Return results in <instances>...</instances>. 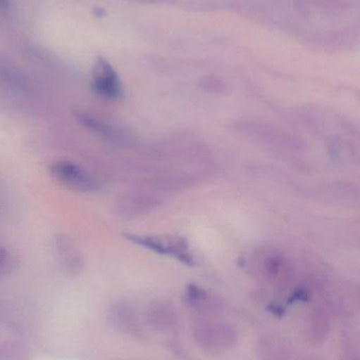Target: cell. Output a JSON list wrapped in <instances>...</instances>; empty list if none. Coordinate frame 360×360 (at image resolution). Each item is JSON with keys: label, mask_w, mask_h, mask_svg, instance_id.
<instances>
[{"label": "cell", "mask_w": 360, "mask_h": 360, "mask_svg": "<svg viewBox=\"0 0 360 360\" xmlns=\"http://www.w3.org/2000/svg\"><path fill=\"white\" fill-rule=\"evenodd\" d=\"M127 240L151 250L162 255H173L184 264H194V256L190 253L187 241L184 238L162 239L159 237L142 236V235L124 234Z\"/></svg>", "instance_id": "2"}, {"label": "cell", "mask_w": 360, "mask_h": 360, "mask_svg": "<svg viewBox=\"0 0 360 360\" xmlns=\"http://www.w3.org/2000/svg\"><path fill=\"white\" fill-rule=\"evenodd\" d=\"M27 350L17 342L0 344V360H27Z\"/></svg>", "instance_id": "7"}, {"label": "cell", "mask_w": 360, "mask_h": 360, "mask_svg": "<svg viewBox=\"0 0 360 360\" xmlns=\"http://www.w3.org/2000/svg\"><path fill=\"white\" fill-rule=\"evenodd\" d=\"M92 90L108 99H120L124 96L120 77L105 58L99 57L93 72Z\"/></svg>", "instance_id": "3"}, {"label": "cell", "mask_w": 360, "mask_h": 360, "mask_svg": "<svg viewBox=\"0 0 360 360\" xmlns=\"http://www.w3.org/2000/svg\"><path fill=\"white\" fill-rule=\"evenodd\" d=\"M75 117L82 127L97 133V135L107 137V139L114 136V131L108 124L90 114L85 113V112H75Z\"/></svg>", "instance_id": "6"}, {"label": "cell", "mask_w": 360, "mask_h": 360, "mask_svg": "<svg viewBox=\"0 0 360 360\" xmlns=\"http://www.w3.org/2000/svg\"><path fill=\"white\" fill-rule=\"evenodd\" d=\"M93 12H94V14L97 15V17H101L106 14L105 11H104L103 8H95Z\"/></svg>", "instance_id": "8"}, {"label": "cell", "mask_w": 360, "mask_h": 360, "mask_svg": "<svg viewBox=\"0 0 360 360\" xmlns=\"http://www.w3.org/2000/svg\"><path fill=\"white\" fill-rule=\"evenodd\" d=\"M10 6V1L8 0H0V8H6Z\"/></svg>", "instance_id": "9"}, {"label": "cell", "mask_w": 360, "mask_h": 360, "mask_svg": "<svg viewBox=\"0 0 360 360\" xmlns=\"http://www.w3.org/2000/svg\"><path fill=\"white\" fill-rule=\"evenodd\" d=\"M59 264L67 274L76 276L84 271L85 262L82 254L76 249L71 238L63 234L55 237Z\"/></svg>", "instance_id": "4"}, {"label": "cell", "mask_w": 360, "mask_h": 360, "mask_svg": "<svg viewBox=\"0 0 360 360\" xmlns=\"http://www.w3.org/2000/svg\"><path fill=\"white\" fill-rule=\"evenodd\" d=\"M49 172L63 186L76 192L95 193L101 188L97 179L73 162H54L49 167Z\"/></svg>", "instance_id": "1"}, {"label": "cell", "mask_w": 360, "mask_h": 360, "mask_svg": "<svg viewBox=\"0 0 360 360\" xmlns=\"http://www.w3.org/2000/svg\"><path fill=\"white\" fill-rule=\"evenodd\" d=\"M111 319L118 329L127 333L137 334L139 331L137 319L126 307L118 306L111 311Z\"/></svg>", "instance_id": "5"}]
</instances>
